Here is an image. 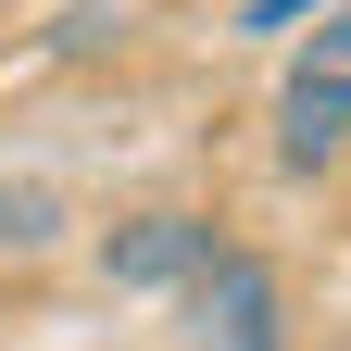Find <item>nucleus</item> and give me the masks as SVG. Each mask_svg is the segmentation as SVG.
I'll use <instances>...</instances> for the list:
<instances>
[{
    "label": "nucleus",
    "instance_id": "1",
    "mask_svg": "<svg viewBox=\"0 0 351 351\" xmlns=\"http://www.w3.org/2000/svg\"><path fill=\"white\" fill-rule=\"evenodd\" d=\"M351 151V0H326L314 13V51L289 63V101H276V163L314 176Z\"/></svg>",
    "mask_w": 351,
    "mask_h": 351
},
{
    "label": "nucleus",
    "instance_id": "2",
    "mask_svg": "<svg viewBox=\"0 0 351 351\" xmlns=\"http://www.w3.org/2000/svg\"><path fill=\"white\" fill-rule=\"evenodd\" d=\"M213 251H226V239H213V213H138V226L101 239V276H113V289H189Z\"/></svg>",
    "mask_w": 351,
    "mask_h": 351
},
{
    "label": "nucleus",
    "instance_id": "3",
    "mask_svg": "<svg viewBox=\"0 0 351 351\" xmlns=\"http://www.w3.org/2000/svg\"><path fill=\"white\" fill-rule=\"evenodd\" d=\"M189 289H201V339H213V351H289V339H276V276H263L251 251H213Z\"/></svg>",
    "mask_w": 351,
    "mask_h": 351
},
{
    "label": "nucleus",
    "instance_id": "4",
    "mask_svg": "<svg viewBox=\"0 0 351 351\" xmlns=\"http://www.w3.org/2000/svg\"><path fill=\"white\" fill-rule=\"evenodd\" d=\"M51 226H63V201H51V189H0V251H38Z\"/></svg>",
    "mask_w": 351,
    "mask_h": 351
},
{
    "label": "nucleus",
    "instance_id": "5",
    "mask_svg": "<svg viewBox=\"0 0 351 351\" xmlns=\"http://www.w3.org/2000/svg\"><path fill=\"white\" fill-rule=\"evenodd\" d=\"M301 13H326V0H239V38H289Z\"/></svg>",
    "mask_w": 351,
    "mask_h": 351
}]
</instances>
